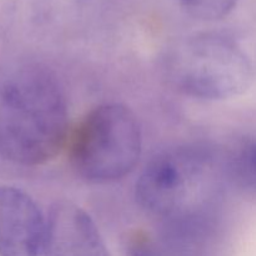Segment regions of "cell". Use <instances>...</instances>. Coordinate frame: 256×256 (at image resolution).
<instances>
[{
    "mask_svg": "<svg viewBox=\"0 0 256 256\" xmlns=\"http://www.w3.org/2000/svg\"><path fill=\"white\" fill-rule=\"evenodd\" d=\"M222 175L242 194L256 199V136L242 135L222 155Z\"/></svg>",
    "mask_w": 256,
    "mask_h": 256,
    "instance_id": "obj_8",
    "label": "cell"
},
{
    "mask_svg": "<svg viewBox=\"0 0 256 256\" xmlns=\"http://www.w3.org/2000/svg\"><path fill=\"white\" fill-rule=\"evenodd\" d=\"M68 152L72 169L92 184H112L136 168L142 136L136 115L119 102L88 112L69 135Z\"/></svg>",
    "mask_w": 256,
    "mask_h": 256,
    "instance_id": "obj_4",
    "label": "cell"
},
{
    "mask_svg": "<svg viewBox=\"0 0 256 256\" xmlns=\"http://www.w3.org/2000/svg\"><path fill=\"white\" fill-rule=\"evenodd\" d=\"M239 0H178L186 14L202 22H218L235 9Z\"/></svg>",
    "mask_w": 256,
    "mask_h": 256,
    "instance_id": "obj_9",
    "label": "cell"
},
{
    "mask_svg": "<svg viewBox=\"0 0 256 256\" xmlns=\"http://www.w3.org/2000/svg\"><path fill=\"white\" fill-rule=\"evenodd\" d=\"M169 85L198 100H225L252 86L254 66L232 38L202 32L182 40L164 58Z\"/></svg>",
    "mask_w": 256,
    "mask_h": 256,
    "instance_id": "obj_3",
    "label": "cell"
},
{
    "mask_svg": "<svg viewBox=\"0 0 256 256\" xmlns=\"http://www.w3.org/2000/svg\"><path fill=\"white\" fill-rule=\"evenodd\" d=\"M42 256H110L89 214L68 200L52 204Z\"/></svg>",
    "mask_w": 256,
    "mask_h": 256,
    "instance_id": "obj_7",
    "label": "cell"
},
{
    "mask_svg": "<svg viewBox=\"0 0 256 256\" xmlns=\"http://www.w3.org/2000/svg\"><path fill=\"white\" fill-rule=\"evenodd\" d=\"M125 256H220L216 209L165 220L155 230L135 229L124 239Z\"/></svg>",
    "mask_w": 256,
    "mask_h": 256,
    "instance_id": "obj_5",
    "label": "cell"
},
{
    "mask_svg": "<svg viewBox=\"0 0 256 256\" xmlns=\"http://www.w3.org/2000/svg\"><path fill=\"white\" fill-rule=\"evenodd\" d=\"M64 89L50 68L34 62L0 72V156L22 166H40L69 140Z\"/></svg>",
    "mask_w": 256,
    "mask_h": 256,
    "instance_id": "obj_1",
    "label": "cell"
},
{
    "mask_svg": "<svg viewBox=\"0 0 256 256\" xmlns=\"http://www.w3.org/2000/svg\"><path fill=\"white\" fill-rule=\"evenodd\" d=\"M46 219L35 200L14 186H0V256H42Z\"/></svg>",
    "mask_w": 256,
    "mask_h": 256,
    "instance_id": "obj_6",
    "label": "cell"
},
{
    "mask_svg": "<svg viewBox=\"0 0 256 256\" xmlns=\"http://www.w3.org/2000/svg\"><path fill=\"white\" fill-rule=\"evenodd\" d=\"M215 156L206 148L180 146L152 158L135 185L138 205L158 222L216 209Z\"/></svg>",
    "mask_w": 256,
    "mask_h": 256,
    "instance_id": "obj_2",
    "label": "cell"
}]
</instances>
